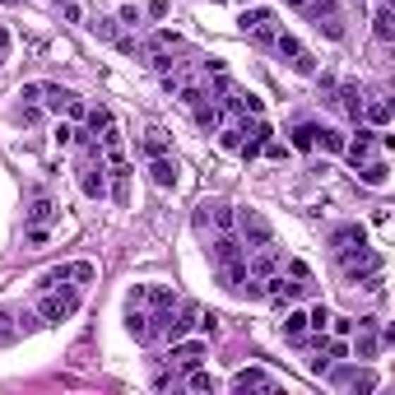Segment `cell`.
Wrapping results in <instances>:
<instances>
[{"label": "cell", "instance_id": "25", "mask_svg": "<svg viewBox=\"0 0 395 395\" xmlns=\"http://www.w3.org/2000/svg\"><path fill=\"white\" fill-rule=\"evenodd\" d=\"M145 154H149V158L168 154V130H158V126H149V130H145Z\"/></svg>", "mask_w": 395, "mask_h": 395}, {"label": "cell", "instance_id": "16", "mask_svg": "<svg viewBox=\"0 0 395 395\" xmlns=\"http://www.w3.org/2000/svg\"><path fill=\"white\" fill-rule=\"evenodd\" d=\"M205 219H214V228H219V233H233L237 209H233V205H224V200H214V205H205Z\"/></svg>", "mask_w": 395, "mask_h": 395}, {"label": "cell", "instance_id": "36", "mask_svg": "<svg viewBox=\"0 0 395 395\" xmlns=\"http://www.w3.org/2000/svg\"><path fill=\"white\" fill-rule=\"evenodd\" d=\"M265 19H274L270 10H251V14H242V33H251V28H260Z\"/></svg>", "mask_w": 395, "mask_h": 395}, {"label": "cell", "instance_id": "14", "mask_svg": "<svg viewBox=\"0 0 395 395\" xmlns=\"http://www.w3.org/2000/svg\"><path fill=\"white\" fill-rule=\"evenodd\" d=\"M195 121H200V130H209V135H214L219 126H224V107H219V102H195Z\"/></svg>", "mask_w": 395, "mask_h": 395}, {"label": "cell", "instance_id": "12", "mask_svg": "<svg viewBox=\"0 0 395 395\" xmlns=\"http://www.w3.org/2000/svg\"><path fill=\"white\" fill-rule=\"evenodd\" d=\"M205 358V339H181V344H172V363H181V367H200Z\"/></svg>", "mask_w": 395, "mask_h": 395}, {"label": "cell", "instance_id": "8", "mask_svg": "<svg viewBox=\"0 0 395 395\" xmlns=\"http://www.w3.org/2000/svg\"><path fill=\"white\" fill-rule=\"evenodd\" d=\"M377 130H358V135H353V140H344V149H339V154H344V158H349V163H353V168H358V163H367V158H372V149H377Z\"/></svg>", "mask_w": 395, "mask_h": 395}, {"label": "cell", "instance_id": "26", "mask_svg": "<svg viewBox=\"0 0 395 395\" xmlns=\"http://www.w3.org/2000/svg\"><path fill=\"white\" fill-rule=\"evenodd\" d=\"M145 307H177V298H172V288H163V284H149L145 288Z\"/></svg>", "mask_w": 395, "mask_h": 395}, {"label": "cell", "instance_id": "6", "mask_svg": "<svg viewBox=\"0 0 395 395\" xmlns=\"http://www.w3.org/2000/svg\"><path fill=\"white\" fill-rule=\"evenodd\" d=\"M233 391H279V382H274L265 367H242V372H233Z\"/></svg>", "mask_w": 395, "mask_h": 395}, {"label": "cell", "instance_id": "23", "mask_svg": "<svg viewBox=\"0 0 395 395\" xmlns=\"http://www.w3.org/2000/svg\"><path fill=\"white\" fill-rule=\"evenodd\" d=\"M51 214H56V205L47 200V195H37L33 209H28V224H33V228H47V224H51Z\"/></svg>", "mask_w": 395, "mask_h": 395}, {"label": "cell", "instance_id": "28", "mask_svg": "<svg viewBox=\"0 0 395 395\" xmlns=\"http://www.w3.org/2000/svg\"><path fill=\"white\" fill-rule=\"evenodd\" d=\"M326 326H330V307H326V303H316L312 312H307V330H316V335H321Z\"/></svg>", "mask_w": 395, "mask_h": 395}, {"label": "cell", "instance_id": "29", "mask_svg": "<svg viewBox=\"0 0 395 395\" xmlns=\"http://www.w3.org/2000/svg\"><path fill=\"white\" fill-rule=\"evenodd\" d=\"M293 149H316V126L312 121L293 126Z\"/></svg>", "mask_w": 395, "mask_h": 395}, {"label": "cell", "instance_id": "1", "mask_svg": "<svg viewBox=\"0 0 395 395\" xmlns=\"http://www.w3.org/2000/svg\"><path fill=\"white\" fill-rule=\"evenodd\" d=\"M339 265H344V279L349 284H363V279L386 270V256L382 251H367V247H353V251H339Z\"/></svg>", "mask_w": 395, "mask_h": 395}, {"label": "cell", "instance_id": "24", "mask_svg": "<svg viewBox=\"0 0 395 395\" xmlns=\"http://www.w3.org/2000/svg\"><path fill=\"white\" fill-rule=\"evenodd\" d=\"M242 130H247V116H242L237 126H219V145L237 154V149H242Z\"/></svg>", "mask_w": 395, "mask_h": 395}, {"label": "cell", "instance_id": "31", "mask_svg": "<svg viewBox=\"0 0 395 395\" xmlns=\"http://www.w3.org/2000/svg\"><path fill=\"white\" fill-rule=\"evenodd\" d=\"M303 330H307V312H288L284 316V335L288 339H303Z\"/></svg>", "mask_w": 395, "mask_h": 395}, {"label": "cell", "instance_id": "18", "mask_svg": "<svg viewBox=\"0 0 395 395\" xmlns=\"http://www.w3.org/2000/svg\"><path fill=\"white\" fill-rule=\"evenodd\" d=\"M358 177L367 181V186H386V177H391V168H386L382 158H367V163H358Z\"/></svg>", "mask_w": 395, "mask_h": 395}, {"label": "cell", "instance_id": "2", "mask_svg": "<svg viewBox=\"0 0 395 395\" xmlns=\"http://www.w3.org/2000/svg\"><path fill=\"white\" fill-rule=\"evenodd\" d=\"M75 307H79V293L75 288H42V303H37V316H42L47 326H61V321H70L75 316Z\"/></svg>", "mask_w": 395, "mask_h": 395}, {"label": "cell", "instance_id": "17", "mask_svg": "<svg viewBox=\"0 0 395 395\" xmlns=\"http://www.w3.org/2000/svg\"><path fill=\"white\" fill-rule=\"evenodd\" d=\"M126 330H130L140 344L149 339V312H145V307H126Z\"/></svg>", "mask_w": 395, "mask_h": 395}, {"label": "cell", "instance_id": "34", "mask_svg": "<svg viewBox=\"0 0 395 395\" xmlns=\"http://www.w3.org/2000/svg\"><path fill=\"white\" fill-rule=\"evenodd\" d=\"M186 386H191V391H214V377H209V372H200V367H191Z\"/></svg>", "mask_w": 395, "mask_h": 395}, {"label": "cell", "instance_id": "7", "mask_svg": "<svg viewBox=\"0 0 395 395\" xmlns=\"http://www.w3.org/2000/svg\"><path fill=\"white\" fill-rule=\"evenodd\" d=\"M279 265H284V256H279V251L270 247V242H265V247H260L256 256L247 260V274H251V279H270V274L279 270Z\"/></svg>", "mask_w": 395, "mask_h": 395}, {"label": "cell", "instance_id": "41", "mask_svg": "<svg viewBox=\"0 0 395 395\" xmlns=\"http://www.w3.org/2000/svg\"><path fill=\"white\" fill-rule=\"evenodd\" d=\"M330 382H335V386H349V382H353V367H335V372H330Z\"/></svg>", "mask_w": 395, "mask_h": 395}, {"label": "cell", "instance_id": "35", "mask_svg": "<svg viewBox=\"0 0 395 395\" xmlns=\"http://www.w3.org/2000/svg\"><path fill=\"white\" fill-rule=\"evenodd\" d=\"M93 274H98V270H93V260H75V265H70V279H79V284H89Z\"/></svg>", "mask_w": 395, "mask_h": 395}, {"label": "cell", "instance_id": "4", "mask_svg": "<svg viewBox=\"0 0 395 395\" xmlns=\"http://www.w3.org/2000/svg\"><path fill=\"white\" fill-rule=\"evenodd\" d=\"M274 51H279V56L288 61V66H293L298 75H316V56L307 51L303 42H298L293 33H279V37H274Z\"/></svg>", "mask_w": 395, "mask_h": 395}, {"label": "cell", "instance_id": "39", "mask_svg": "<svg viewBox=\"0 0 395 395\" xmlns=\"http://www.w3.org/2000/svg\"><path fill=\"white\" fill-rule=\"evenodd\" d=\"M70 140H75V126H70V121H61V126H56V145H61V149H66V145H70Z\"/></svg>", "mask_w": 395, "mask_h": 395}, {"label": "cell", "instance_id": "27", "mask_svg": "<svg viewBox=\"0 0 395 395\" xmlns=\"http://www.w3.org/2000/svg\"><path fill=\"white\" fill-rule=\"evenodd\" d=\"M316 145L330 149V154H339V149H344V135H339V130H330V126H316Z\"/></svg>", "mask_w": 395, "mask_h": 395}, {"label": "cell", "instance_id": "13", "mask_svg": "<svg viewBox=\"0 0 395 395\" xmlns=\"http://www.w3.org/2000/svg\"><path fill=\"white\" fill-rule=\"evenodd\" d=\"M247 279H251V274H247V256H242V260H224V265H219V284H224V288H233V293H237Z\"/></svg>", "mask_w": 395, "mask_h": 395}, {"label": "cell", "instance_id": "32", "mask_svg": "<svg viewBox=\"0 0 395 395\" xmlns=\"http://www.w3.org/2000/svg\"><path fill=\"white\" fill-rule=\"evenodd\" d=\"M89 130H107V126H112V112H107V107H89Z\"/></svg>", "mask_w": 395, "mask_h": 395}, {"label": "cell", "instance_id": "46", "mask_svg": "<svg viewBox=\"0 0 395 395\" xmlns=\"http://www.w3.org/2000/svg\"><path fill=\"white\" fill-rule=\"evenodd\" d=\"M0 61H5V51H0Z\"/></svg>", "mask_w": 395, "mask_h": 395}, {"label": "cell", "instance_id": "9", "mask_svg": "<svg viewBox=\"0 0 395 395\" xmlns=\"http://www.w3.org/2000/svg\"><path fill=\"white\" fill-rule=\"evenodd\" d=\"M149 177H154V186H177V177H181V168H177V158H168V154H158V158H149Z\"/></svg>", "mask_w": 395, "mask_h": 395}, {"label": "cell", "instance_id": "3", "mask_svg": "<svg viewBox=\"0 0 395 395\" xmlns=\"http://www.w3.org/2000/svg\"><path fill=\"white\" fill-rule=\"evenodd\" d=\"M233 228H237V237H242V247H265V242H274V228L260 209H237Z\"/></svg>", "mask_w": 395, "mask_h": 395}, {"label": "cell", "instance_id": "45", "mask_svg": "<svg viewBox=\"0 0 395 395\" xmlns=\"http://www.w3.org/2000/svg\"><path fill=\"white\" fill-rule=\"evenodd\" d=\"M0 5H19V0H0Z\"/></svg>", "mask_w": 395, "mask_h": 395}, {"label": "cell", "instance_id": "38", "mask_svg": "<svg viewBox=\"0 0 395 395\" xmlns=\"http://www.w3.org/2000/svg\"><path fill=\"white\" fill-rule=\"evenodd\" d=\"M195 326H200L205 335H219V316H214V312H200V321H195Z\"/></svg>", "mask_w": 395, "mask_h": 395}, {"label": "cell", "instance_id": "5", "mask_svg": "<svg viewBox=\"0 0 395 395\" xmlns=\"http://www.w3.org/2000/svg\"><path fill=\"white\" fill-rule=\"evenodd\" d=\"M79 191L89 195V200H107V168H102V158L79 168Z\"/></svg>", "mask_w": 395, "mask_h": 395}, {"label": "cell", "instance_id": "42", "mask_svg": "<svg viewBox=\"0 0 395 395\" xmlns=\"http://www.w3.org/2000/svg\"><path fill=\"white\" fill-rule=\"evenodd\" d=\"M19 98H23V102H37V98H42V84H23Z\"/></svg>", "mask_w": 395, "mask_h": 395}, {"label": "cell", "instance_id": "20", "mask_svg": "<svg viewBox=\"0 0 395 395\" xmlns=\"http://www.w3.org/2000/svg\"><path fill=\"white\" fill-rule=\"evenodd\" d=\"M363 116H367L372 126H386L391 121V102L386 98H363Z\"/></svg>", "mask_w": 395, "mask_h": 395}, {"label": "cell", "instance_id": "44", "mask_svg": "<svg viewBox=\"0 0 395 395\" xmlns=\"http://www.w3.org/2000/svg\"><path fill=\"white\" fill-rule=\"evenodd\" d=\"M5 47H10V33H5V28H0V51H5Z\"/></svg>", "mask_w": 395, "mask_h": 395}, {"label": "cell", "instance_id": "30", "mask_svg": "<svg viewBox=\"0 0 395 395\" xmlns=\"http://www.w3.org/2000/svg\"><path fill=\"white\" fill-rule=\"evenodd\" d=\"M274 37H279V28H274V19H265L260 28H251V42L256 47H274Z\"/></svg>", "mask_w": 395, "mask_h": 395}, {"label": "cell", "instance_id": "37", "mask_svg": "<svg viewBox=\"0 0 395 395\" xmlns=\"http://www.w3.org/2000/svg\"><path fill=\"white\" fill-rule=\"evenodd\" d=\"M56 5H61V14H66V23H79V19H84L79 0H56Z\"/></svg>", "mask_w": 395, "mask_h": 395}, {"label": "cell", "instance_id": "22", "mask_svg": "<svg viewBox=\"0 0 395 395\" xmlns=\"http://www.w3.org/2000/svg\"><path fill=\"white\" fill-rule=\"evenodd\" d=\"M42 98H47V107H51V112H66L75 93H70V89H61V84H42Z\"/></svg>", "mask_w": 395, "mask_h": 395}, {"label": "cell", "instance_id": "40", "mask_svg": "<svg viewBox=\"0 0 395 395\" xmlns=\"http://www.w3.org/2000/svg\"><path fill=\"white\" fill-rule=\"evenodd\" d=\"M126 307H145V284H135V288L126 293Z\"/></svg>", "mask_w": 395, "mask_h": 395}, {"label": "cell", "instance_id": "10", "mask_svg": "<svg viewBox=\"0 0 395 395\" xmlns=\"http://www.w3.org/2000/svg\"><path fill=\"white\" fill-rule=\"evenodd\" d=\"M330 247H335V251L367 247V228H363V224H344V228H335V233H330Z\"/></svg>", "mask_w": 395, "mask_h": 395}, {"label": "cell", "instance_id": "33", "mask_svg": "<svg viewBox=\"0 0 395 395\" xmlns=\"http://www.w3.org/2000/svg\"><path fill=\"white\" fill-rule=\"evenodd\" d=\"M326 330H335V335L344 339V335H353V330H358V321H353V316H330V326H326Z\"/></svg>", "mask_w": 395, "mask_h": 395}, {"label": "cell", "instance_id": "21", "mask_svg": "<svg viewBox=\"0 0 395 395\" xmlns=\"http://www.w3.org/2000/svg\"><path fill=\"white\" fill-rule=\"evenodd\" d=\"M358 326H363V335H358V344H353V353H358V358H377V335H372L377 321H358Z\"/></svg>", "mask_w": 395, "mask_h": 395}, {"label": "cell", "instance_id": "19", "mask_svg": "<svg viewBox=\"0 0 395 395\" xmlns=\"http://www.w3.org/2000/svg\"><path fill=\"white\" fill-rule=\"evenodd\" d=\"M339 102H344V112H349L353 121L363 116V89L358 84H339Z\"/></svg>", "mask_w": 395, "mask_h": 395}, {"label": "cell", "instance_id": "15", "mask_svg": "<svg viewBox=\"0 0 395 395\" xmlns=\"http://www.w3.org/2000/svg\"><path fill=\"white\" fill-rule=\"evenodd\" d=\"M372 33L382 37V42H391V37H395V5H377V14H372Z\"/></svg>", "mask_w": 395, "mask_h": 395}, {"label": "cell", "instance_id": "43", "mask_svg": "<svg viewBox=\"0 0 395 395\" xmlns=\"http://www.w3.org/2000/svg\"><path fill=\"white\" fill-rule=\"evenodd\" d=\"M121 23H130V28L140 23V10H135V5H126V10H121Z\"/></svg>", "mask_w": 395, "mask_h": 395}, {"label": "cell", "instance_id": "11", "mask_svg": "<svg viewBox=\"0 0 395 395\" xmlns=\"http://www.w3.org/2000/svg\"><path fill=\"white\" fill-rule=\"evenodd\" d=\"M209 256L224 265V260H242L247 256V247H242V237H233V233H219L214 237V247H209Z\"/></svg>", "mask_w": 395, "mask_h": 395}]
</instances>
